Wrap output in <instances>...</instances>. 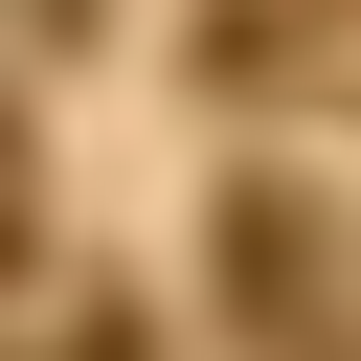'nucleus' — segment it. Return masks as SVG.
I'll use <instances>...</instances> for the list:
<instances>
[{"label":"nucleus","mask_w":361,"mask_h":361,"mask_svg":"<svg viewBox=\"0 0 361 361\" xmlns=\"http://www.w3.org/2000/svg\"><path fill=\"white\" fill-rule=\"evenodd\" d=\"M0 248H23V113H0Z\"/></svg>","instance_id":"obj_1"}]
</instances>
